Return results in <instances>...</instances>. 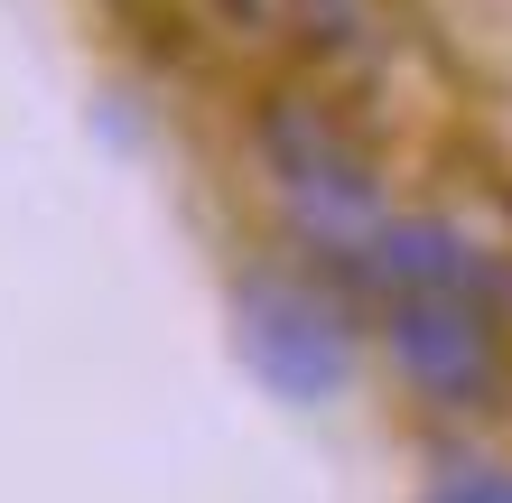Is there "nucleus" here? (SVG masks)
<instances>
[{
	"label": "nucleus",
	"instance_id": "obj_2",
	"mask_svg": "<svg viewBox=\"0 0 512 503\" xmlns=\"http://www.w3.org/2000/svg\"><path fill=\"white\" fill-rule=\"evenodd\" d=\"M261 159H270V177L289 187V205L308 215L317 233H364L373 243V168H364V150L326 122L317 103H270L261 112Z\"/></svg>",
	"mask_w": 512,
	"mask_h": 503
},
{
	"label": "nucleus",
	"instance_id": "obj_4",
	"mask_svg": "<svg viewBox=\"0 0 512 503\" xmlns=\"http://www.w3.org/2000/svg\"><path fill=\"white\" fill-rule=\"evenodd\" d=\"M364 280L382 289L391 308H401V299H457V289H485L475 252H466L447 224H429V215H410V224H382L373 243H364Z\"/></svg>",
	"mask_w": 512,
	"mask_h": 503
},
{
	"label": "nucleus",
	"instance_id": "obj_5",
	"mask_svg": "<svg viewBox=\"0 0 512 503\" xmlns=\"http://www.w3.org/2000/svg\"><path fill=\"white\" fill-rule=\"evenodd\" d=\"M243 28H261V38H289V47H336L354 28V0H224Z\"/></svg>",
	"mask_w": 512,
	"mask_h": 503
},
{
	"label": "nucleus",
	"instance_id": "obj_3",
	"mask_svg": "<svg viewBox=\"0 0 512 503\" xmlns=\"http://www.w3.org/2000/svg\"><path fill=\"white\" fill-rule=\"evenodd\" d=\"M391 354L419 392L438 401H475L503 364V336L485 317V289H457V299H401L391 308Z\"/></svg>",
	"mask_w": 512,
	"mask_h": 503
},
{
	"label": "nucleus",
	"instance_id": "obj_1",
	"mask_svg": "<svg viewBox=\"0 0 512 503\" xmlns=\"http://www.w3.org/2000/svg\"><path fill=\"white\" fill-rule=\"evenodd\" d=\"M233 345H243V364L280 401H326V392H345V373H354L345 317L326 308L308 280H280V271H252L233 289Z\"/></svg>",
	"mask_w": 512,
	"mask_h": 503
},
{
	"label": "nucleus",
	"instance_id": "obj_6",
	"mask_svg": "<svg viewBox=\"0 0 512 503\" xmlns=\"http://www.w3.org/2000/svg\"><path fill=\"white\" fill-rule=\"evenodd\" d=\"M429 503H466V494H457V485H438V494H429Z\"/></svg>",
	"mask_w": 512,
	"mask_h": 503
}]
</instances>
